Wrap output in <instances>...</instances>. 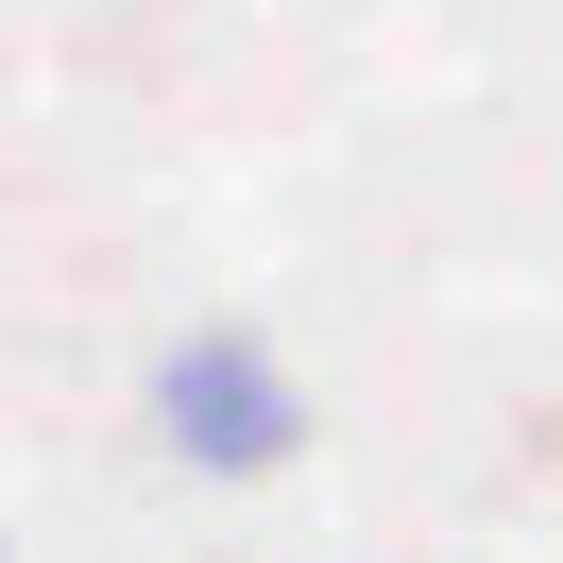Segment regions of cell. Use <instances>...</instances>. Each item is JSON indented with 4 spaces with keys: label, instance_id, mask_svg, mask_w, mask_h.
Returning <instances> with one entry per match:
<instances>
[{
    "label": "cell",
    "instance_id": "1",
    "mask_svg": "<svg viewBox=\"0 0 563 563\" xmlns=\"http://www.w3.org/2000/svg\"><path fill=\"white\" fill-rule=\"evenodd\" d=\"M172 444H188V461H290V376H274L256 342L172 358Z\"/></svg>",
    "mask_w": 563,
    "mask_h": 563
}]
</instances>
